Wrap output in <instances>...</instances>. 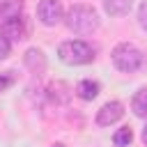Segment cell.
<instances>
[{
	"instance_id": "cell-1",
	"label": "cell",
	"mask_w": 147,
	"mask_h": 147,
	"mask_svg": "<svg viewBox=\"0 0 147 147\" xmlns=\"http://www.w3.org/2000/svg\"><path fill=\"white\" fill-rule=\"evenodd\" d=\"M67 28L78 34H92L99 28V16L90 5H74L67 14Z\"/></svg>"
},
{
	"instance_id": "cell-13",
	"label": "cell",
	"mask_w": 147,
	"mask_h": 147,
	"mask_svg": "<svg viewBox=\"0 0 147 147\" xmlns=\"http://www.w3.org/2000/svg\"><path fill=\"white\" fill-rule=\"evenodd\" d=\"M131 140H133V131H131L129 126H124V129L115 131V136H113L115 147H129V145H131Z\"/></svg>"
},
{
	"instance_id": "cell-7",
	"label": "cell",
	"mask_w": 147,
	"mask_h": 147,
	"mask_svg": "<svg viewBox=\"0 0 147 147\" xmlns=\"http://www.w3.org/2000/svg\"><path fill=\"white\" fill-rule=\"evenodd\" d=\"M21 11H23V0H0V25L11 18H18Z\"/></svg>"
},
{
	"instance_id": "cell-18",
	"label": "cell",
	"mask_w": 147,
	"mask_h": 147,
	"mask_svg": "<svg viewBox=\"0 0 147 147\" xmlns=\"http://www.w3.org/2000/svg\"><path fill=\"white\" fill-rule=\"evenodd\" d=\"M55 147H64V145H60V142H57V145H55Z\"/></svg>"
},
{
	"instance_id": "cell-15",
	"label": "cell",
	"mask_w": 147,
	"mask_h": 147,
	"mask_svg": "<svg viewBox=\"0 0 147 147\" xmlns=\"http://www.w3.org/2000/svg\"><path fill=\"white\" fill-rule=\"evenodd\" d=\"M9 53H11V41H9L7 37L0 34V60H5Z\"/></svg>"
},
{
	"instance_id": "cell-10",
	"label": "cell",
	"mask_w": 147,
	"mask_h": 147,
	"mask_svg": "<svg viewBox=\"0 0 147 147\" xmlns=\"http://www.w3.org/2000/svg\"><path fill=\"white\" fill-rule=\"evenodd\" d=\"M99 83L96 80H90V78H85V80H80L78 85H76V94L83 99V101H92L96 94H99Z\"/></svg>"
},
{
	"instance_id": "cell-16",
	"label": "cell",
	"mask_w": 147,
	"mask_h": 147,
	"mask_svg": "<svg viewBox=\"0 0 147 147\" xmlns=\"http://www.w3.org/2000/svg\"><path fill=\"white\" fill-rule=\"evenodd\" d=\"M138 21H140V28L147 32V0L140 5V9H138Z\"/></svg>"
},
{
	"instance_id": "cell-9",
	"label": "cell",
	"mask_w": 147,
	"mask_h": 147,
	"mask_svg": "<svg viewBox=\"0 0 147 147\" xmlns=\"http://www.w3.org/2000/svg\"><path fill=\"white\" fill-rule=\"evenodd\" d=\"M25 67L32 71V74H44L46 71V57L39 48H30L25 53Z\"/></svg>"
},
{
	"instance_id": "cell-6",
	"label": "cell",
	"mask_w": 147,
	"mask_h": 147,
	"mask_svg": "<svg viewBox=\"0 0 147 147\" xmlns=\"http://www.w3.org/2000/svg\"><path fill=\"white\" fill-rule=\"evenodd\" d=\"M0 34L7 37L9 41H21V39H25V37H28V23H25V18L18 16V18H11V21L2 23V25H0Z\"/></svg>"
},
{
	"instance_id": "cell-17",
	"label": "cell",
	"mask_w": 147,
	"mask_h": 147,
	"mask_svg": "<svg viewBox=\"0 0 147 147\" xmlns=\"http://www.w3.org/2000/svg\"><path fill=\"white\" fill-rule=\"evenodd\" d=\"M142 142L147 145V124H145V129H142Z\"/></svg>"
},
{
	"instance_id": "cell-8",
	"label": "cell",
	"mask_w": 147,
	"mask_h": 147,
	"mask_svg": "<svg viewBox=\"0 0 147 147\" xmlns=\"http://www.w3.org/2000/svg\"><path fill=\"white\" fill-rule=\"evenodd\" d=\"M48 96H51L53 103H60V106H62V103H69V99H71V90H69L67 83L55 80V83L48 85Z\"/></svg>"
},
{
	"instance_id": "cell-4",
	"label": "cell",
	"mask_w": 147,
	"mask_h": 147,
	"mask_svg": "<svg viewBox=\"0 0 147 147\" xmlns=\"http://www.w3.org/2000/svg\"><path fill=\"white\" fill-rule=\"evenodd\" d=\"M37 14L44 25H57L62 21V2L60 0H41L37 7Z\"/></svg>"
},
{
	"instance_id": "cell-11",
	"label": "cell",
	"mask_w": 147,
	"mask_h": 147,
	"mask_svg": "<svg viewBox=\"0 0 147 147\" xmlns=\"http://www.w3.org/2000/svg\"><path fill=\"white\" fill-rule=\"evenodd\" d=\"M131 110L138 117H147V87H140L131 99Z\"/></svg>"
},
{
	"instance_id": "cell-3",
	"label": "cell",
	"mask_w": 147,
	"mask_h": 147,
	"mask_svg": "<svg viewBox=\"0 0 147 147\" xmlns=\"http://www.w3.org/2000/svg\"><path fill=\"white\" fill-rule=\"evenodd\" d=\"M113 62H115V67H117L119 71L133 74V71H138V69L142 67L145 55H142L133 44L122 41V44H117V46L113 48Z\"/></svg>"
},
{
	"instance_id": "cell-2",
	"label": "cell",
	"mask_w": 147,
	"mask_h": 147,
	"mask_svg": "<svg viewBox=\"0 0 147 147\" xmlns=\"http://www.w3.org/2000/svg\"><path fill=\"white\" fill-rule=\"evenodd\" d=\"M57 55L62 62L67 64H87L94 60V48L87 44V41H80V39H69V41H62L60 48H57Z\"/></svg>"
},
{
	"instance_id": "cell-14",
	"label": "cell",
	"mask_w": 147,
	"mask_h": 147,
	"mask_svg": "<svg viewBox=\"0 0 147 147\" xmlns=\"http://www.w3.org/2000/svg\"><path fill=\"white\" fill-rule=\"evenodd\" d=\"M9 85H14V71H5L0 76V92H5Z\"/></svg>"
},
{
	"instance_id": "cell-12",
	"label": "cell",
	"mask_w": 147,
	"mask_h": 147,
	"mask_svg": "<svg viewBox=\"0 0 147 147\" xmlns=\"http://www.w3.org/2000/svg\"><path fill=\"white\" fill-rule=\"evenodd\" d=\"M131 5H133V0H103V7H106V11L110 16H124V14H129Z\"/></svg>"
},
{
	"instance_id": "cell-5",
	"label": "cell",
	"mask_w": 147,
	"mask_h": 147,
	"mask_svg": "<svg viewBox=\"0 0 147 147\" xmlns=\"http://www.w3.org/2000/svg\"><path fill=\"white\" fill-rule=\"evenodd\" d=\"M122 115H124V106H122L119 101H108V103H103L101 110L96 113V124H99V126H110V124H115L117 119H122Z\"/></svg>"
}]
</instances>
